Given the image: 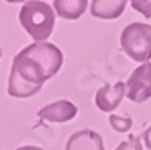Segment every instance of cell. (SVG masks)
Masks as SVG:
<instances>
[{
  "label": "cell",
  "instance_id": "cell-1",
  "mask_svg": "<svg viewBox=\"0 0 151 150\" xmlns=\"http://www.w3.org/2000/svg\"><path fill=\"white\" fill-rule=\"evenodd\" d=\"M63 52L50 42H33L15 55L9 75L7 93L14 98H30L47 80L60 72Z\"/></svg>",
  "mask_w": 151,
  "mask_h": 150
},
{
  "label": "cell",
  "instance_id": "cell-2",
  "mask_svg": "<svg viewBox=\"0 0 151 150\" xmlns=\"http://www.w3.org/2000/svg\"><path fill=\"white\" fill-rule=\"evenodd\" d=\"M55 13L53 7L42 0H27L18 12L20 25L25 28L28 35L35 42H47L55 28Z\"/></svg>",
  "mask_w": 151,
  "mask_h": 150
},
{
  "label": "cell",
  "instance_id": "cell-3",
  "mask_svg": "<svg viewBox=\"0 0 151 150\" xmlns=\"http://www.w3.org/2000/svg\"><path fill=\"white\" fill-rule=\"evenodd\" d=\"M120 47L131 60L139 63L151 60V25L133 22L120 33Z\"/></svg>",
  "mask_w": 151,
  "mask_h": 150
},
{
  "label": "cell",
  "instance_id": "cell-4",
  "mask_svg": "<svg viewBox=\"0 0 151 150\" xmlns=\"http://www.w3.org/2000/svg\"><path fill=\"white\" fill-rule=\"evenodd\" d=\"M126 97L134 103L151 98V62H145L134 68L126 82Z\"/></svg>",
  "mask_w": 151,
  "mask_h": 150
},
{
  "label": "cell",
  "instance_id": "cell-5",
  "mask_svg": "<svg viewBox=\"0 0 151 150\" xmlns=\"http://www.w3.org/2000/svg\"><path fill=\"white\" fill-rule=\"evenodd\" d=\"M78 114L75 103H71L70 100H57L53 103L45 105L43 108L38 110L37 117L42 122H50V124H65L73 120Z\"/></svg>",
  "mask_w": 151,
  "mask_h": 150
},
{
  "label": "cell",
  "instance_id": "cell-6",
  "mask_svg": "<svg viewBox=\"0 0 151 150\" xmlns=\"http://www.w3.org/2000/svg\"><path fill=\"white\" fill-rule=\"evenodd\" d=\"M124 95H126V84H123V82H116L115 85L106 84L98 88L96 95H95V103L101 112L111 114L120 107Z\"/></svg>",
  "mask_w": 151,
  "mask_h": 150
},
{
  "label": "cell",
  "instance_id": "cell-7",
  "mask_svg": "<svg viewBox=\"0 0 151 150\" xmlns=\"http://www.w3.org/2000/svg\"><path fill=\"white\" fill-rule=\"evenodd\" d=\"M65 150H105V143L98 132L83 128V130H78L73 135H70Z\"/></svg>",
  "mask_w": 151,
  "mask_h": 150
},
{
  "label": "cell",
  "instance_id": "cell-8",
  "mask_svg": "<svg viewBox=\"0 0 151 150\" xmlns=\"http://www.w3.org/2000/svg\"><path fill=\"white\" fill-rule=\"evenodd\" d=\"M128 0H93L90 5V12L100 20H115L123 15Z\"/></svg>",
  "mask_w": 151,
  "mask_h": 150
},
{
  "label": "cell",
  "instance_id": "cell-9",
  "mask_svg": "<svg viewBox=\"0 0 151 150\" xmlns=\"http://www.w3.org/2000/svg\"><path fill=\"white\" fill-rule=\"evenodd\" d=\"M88 7V0H53V10L65 20L80 18Z\"/></svg>",
  "mask_w": 151,
  "mask_h": 150
},
{
  "label": "cell",
  "instance_id": "cell-10",
  "mask_svg": "<svg viewBox=\"0 0 151 150\" xmlns=\"http://www.w3.org/2000/svg\"><path fill=\"white\" fill-rule=\"evenodd\" d=\"M110 120V127L118 133H124L128 132L131 125H133V119L129 117V115H118V114H111L108 117Z\"/></svg>",
  "mask_w": 151,
  "mask_h": 150
},
{
  "label": "cell",
  "instance_id": "cell-11",
  "mask_svg": "<svg viewBox=\"0 0 151 150\" xmlns=\"http://www.w3.org/2000/svg\"><path fill=\"white\" fill-rule=\"evenodd\" d=\"M129 4L136 12H139L146 18H151V0H129Z\"/></svg>",
  "mask_w": 151,
  "mask_h": 150
},
{
  "label": "cell",
  "instance_id": "cell-12",
  "mask_svg": "<svg viewBox=\"0 0 151 150\" xmlns=\"http://www.w3.org/2000/svg\"><path fill=\"white\" fill-rule=\"evenodd\" d=\"M115 150H143V142L139 140V137L131 135L128 140L121 142V143L116 147Z\"/></svg>",
  "mask_w": 151,
  "mask_h": 150
},
{
  "label": "cell",
  "instance_id": "cell-13",
  "mask_svg": "<svg viewBox=\"0 0 151 150\" xmlns=\"http://www.w3.org/2000/svg\"><path fill=\"white\" fill-rule=\"evenodd\" d=\"M141 137H143V142H145L146 149H148V150H151V125L146 128V130H145V132H143Z\"/></svg>",
  "mask_w": 151,
  "mask_h": 150
},
{
  "label": "cell",
  "instance_id": "cell-14",
  "mask_svg": "<svg viewBox=\"0 0 151 150\" xmlns=\"http://www.w3.org/2000/svg\"><path fill=\"white\" fill-rule=\"evenodd\" d=\"M15 150H45V149H40V147H35V145H23V147H18Z\"/></svg>",
  "mask_w": 151,
  "mask_h": 150
},
{
  "label": "cell",
  "instance_id": "cell-15",
  "mask_svg": "<svg viewBox=\"0 0 151 150\" xmlns=\"http://www.w3.org/2000/svg\"><path fill=\"white\" fill-rule=\"evenodd\" d=\"M9 4H22V2H27V0H5Z\"/></svg>",
  "mask_w": 151,
  "mask_h": 150
},
{
  "label": "cell",
  "instance_id": "cell-16",
  "mask_svg": "<svg viewBox=\"0 0 151 150\" xmlns=\"http://www.w3.org/2000/svg\"><path fill=\"white\" fill-rule=\"evenodd\" d=\"M2 55H4V52H2V49H0V60H2Z\"/></svg>",
  "mask_w": 151,
  "mask_h": 150
}]
</instances>
